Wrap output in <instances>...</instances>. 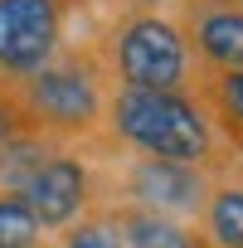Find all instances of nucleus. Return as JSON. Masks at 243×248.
<instances>
[{"mask_svg": "<svg viewBox=\"0 0 243 248\" xmlns=\"http://www.w3.org/2000/svg\"><path fill=\"white\" fill-rule=\"evenodd\" d=\"M204 190H209V170L185 161H156V156H127L117 175V200L170 214V219H199Z\"/></svg>", "mask_w": 243, "mask_h": 248, "instance_id": "6", "label": "nucleus"}, {"mask_svg": "<svg viewBox=\"0 0 243 248\" xmlns=\"http://www.w3.org/2000/svg\"><path fill=\"white\" fill-rule=\"evenodd\" d=\"M10 88H15V102H20V112L30 122V132L49 137L54 146H73V141L102 137L107 68H102L97 54L59 49V59H49L30 78H15Z\"/></svg>", "mask_w": 243, "mask_h": 248, "instance_id": "2", "label": "nucleus"}, {"mask_svg": "<svg viewBox=\"0 0 243 248\" xmlns=\"http://www.w3.org/2000/svg\"><path fill=\"white\" fill-rule=\"evenodd\" d=\"M238 5H243V0H238Z\"/></svg>", "mask_w": 243, "mask_h": 248, "instance_id": "16", "label": "nucleus"}, {"mask_svg": "<svg viewBox=\"0 0 243 248\" xmlns=\"http://www.w3.org/2000/svg\"><path fill=\"white\" fill-rule=\"evenodd\" d=\"M20 132H30V122H25V112H20V102H15L10 78H0V146L15 141Z\"/></svg>", "mask_w": 243, "mask_h": 248, "instance_id": "14", "label": "nucleus"}, {"mask_svg": "<svg viewBox=\"0 0 243 248\" xmlns=\"http://www.w3.org/2000/svg\"><path fill=\"white\" fill-rule=\"evenodd\" d=\"M97 209L117 229L122 248H209L199 224H190V219H170V214H156V209H141V204H127V200H112V204H97Z\"/></svg>", "mask_w": 243, "mask_h": 248, "instance_id": "8", "label": "nucleus"}, {"mask_svg": "<svg viewBox=\"0 0 243 248\" xmlns=\"http://www.w3.org/2000/svg\"><path fill=\"white\" fill-rule=\"evenodd\" d=\"M102 68L117 88H161V93H195L199 63L185 44L175 15L161 10H127L102 44Z\"/></svg>", "mask_w": 243, "mask_h": 248, "instance_id": "3", "label": "nucleus"}, {"mask_svg": "<svg viewBox=\"0 0 243 248\" xmlns=\"http://www.w3.org/2000/svg\"><path fill=\"white\" fill-rule=\"evenodd\" d=\"M49 151H54V141L39 137V132H20L15 141H5V146H0V190H20L39 170V161Z\"/></svg>", "mask_w": 243, "mask_h": 248, "instance_id": "11", "label": "nucleus"}, {"mask_svg": "<svg viewBox=\"0 0 243 248\" xmlns=\"http://www.w3.org/2000/svg\"><path fill=\"white\" fill-rule=\"evenodd\" d=\"M59 248H122V238H117V229L107 224V214H102V209H92V214H83L78 224H68V229H63Z\"/></svg>", "mask_w": 243, "mask_h": 248, "instance_id": "13", "label": "nucleus"}, {"mask_svg": "<svg viewBox=\"0 0 243 248\" xmlns=\"http://www.w3.org/2000/svg\"><path fill=\"white\" fill-rule=\"evenodd\" d=\"M102 132L127 156H156V161H185L199 170L224 166V137L214 117L204 112L199 93H161V88H112Z\"/></svg>", "mask_w": 243, "mask_h": 248, "instance_id": "1", "label": "nucleus"}, {"mask_svg": "<svg viewBox=\"0 0 243 248\" xmlns=\"http://www.w3.org/2000/svg\"><path fill=\"white\" fill-rule=\"evenodd\" d=\"M49 233L39 229L34 209L20 190H0V248H39Z\"/></svg>", "mask_w": 243, "mask_h": 248, "instance_id": "12", "label": "nucleus"}, {"mask_svg": "<svg viewBox=\"0 0 243 248\" xmlns=\"http://www.w3.org/2000/svg\"><path fill=\"white\" fill-rule=\"evenodd\" d=\"M68 0H0V78H30L59 59Z\"/></svg>", "mask_w": 243, "mask_h": 248, "instance_id": "4", "label": "nucleus"}, {"mask_svg": "<svg viewBox=\"0 0 243 248\" xmlns=\"http://www.w3.org/2000/svg\"><path fill=\"white\" fill-rule=\"evenodd\" d=\"M199 233L209 248H243V175H209Z\"/></svg>", "mask_w": 243, "mask_h": 248, "instance_id": "9", "label": "nucleus"}, {"mask_svg": "<svg viewBox=\"0 0 243 248\" xmlns=\"http://www.w3.org/2000/svg\"><path fill=\"white\" fill-rule=\"evenodd\" d=\"M20 195L34 209L44 233H63L68 224H78L83 214L97 209V175L73 146H54L39 161V170L20 185Z\"/></svg>", "mask_w": 243, "mask_h": 248, "instance_id": "5", "label": "nucleus"}, {"mask_svg": "<svg viewBox=\"0 0 243 248\" xmlns=\"http://www.w3.org/2000/svg\"><path fill=\"white\" fill-rule=\"evenodd\" d=\"M175 5H180L175 25L185 30V44L199 73L243 68V5L238 0H175Z\"/></svg>", "mask_w": 243, "mask_h": 248, "instance_id": "7", "label": "nucleus"}, {"mask_svg": "<svg viewBox=\"0 0 243 248\" xmlns=\"http://www.w3.org/2000/svg\"><path fill=\"white\" fill-rule=\"evenodd\" d=\"M199 102L214 117V127L228 146H238L243 156V68H224V73H199Z\"/></svg>", "mask_w": 243, "mask_h": 248, "instance_id": "10", "label": "nucleus"}, {"mask_svg": "<svg viewBox=\"0 0 243 248\" xmlns=\"http://www.w3.org/2000/svg\"><path fill=\"white\" fill-rule=\"evenodd\" d=\"M122 5H132V10H161V5H175V0H122Z\"/></svg>", "mask_w": 243, "mask_h": 248, "instance_id": "15", "label": "nucleus"}]
</instances>
